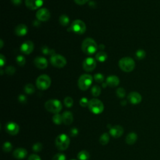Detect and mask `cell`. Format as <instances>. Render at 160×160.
Masks as SVG:
<instances>
[{"instance_id": "obj_1", "label": "cell", "mask_w": 160, "mask_h": 160, "mask_svg": "<svg viewBox=\"0 0 160 160\" xmlns=\"http://www.w3.org/2000/svg\"><path fill=\"white\" fill-rule=\"evenodd\" d=\"M81 49L83 52L88 55L93 54L98 49V46L96 41L91 38H87L82 42Z\"/></svg>"}, {"instance_id": "obj_2", "label": "cell", "mask_w": 160, "mask_h": 160, "mask_svg": "<svg viewBox=\"0 0 160 160\" xmlns=\"http://www.w3.org/2000/svg\"><path fill=\"white\" fill-rule=\"evenodd\" d=\"M119 68L126 72H129L134 70L135 68V62L133 59L130 57L122 58L118 62Z\"/></svg>"}, {"instance_id": "obj_3", "label": "cell", "mask_w": 160, "mask_h": 160, "mask_svg": "<svg viewBox=\"0 0 160 160\" xmlns=\"http://www.w3.org/2000/svg\"><path fill=\"white\" fill-rule=\"evenodd\" d=\"M45 109L52 113L57 114L62 109V104L58 99H49L44 104Z\"/></svg>"}, {"instance_id": "obj_4", "label": "cell", "mask_w": 160, "mask_h": 160, "mask_svg": "<svg viewBox=\"0 0 160 160\" xmlns=\"http://www.w3.org/2000/svg\"><path fill=\"white\" fill-rule=\"evenodd\" d=\"M70 144V139L68 135L61 134L58 135L55 139V144L56 148L59 151L66 150Z\"/></svg>"}, {"instance_id": "obj_5", "label": "cell", "mask_w": 160, "mask_h": 160, "mask_svg": "<svg viewBox=\"0 0 160 160\" xmlns=\"http://www.w3.org/2000/svg\"><path fill=\"white\" fill-rule=\"evenodd\" d=\"M93 78L91 75L88 74H84L81 75L78 81L79 88L82 91L87 90L91 85Z\"/></svg>"}, {"instance_id": "obj_6", "label": "cell", "mask_w": 160, "mask_h": 160, "mask_svg": "<svg viewBox=\"0 0 160 160\" xmlns=\"http://www.w3.org/2000/svg\"><path fill=\"white\" fill-rule=\"evenodd\" d=\"M88 108L91 112L98 114L101 113L104 110V104L101 101L98 99L93 98L89 102Z\"/></svg>"}, {"instance_id": "obj_7", "label": "cell", "mask_w": 160, "mask_h": 160, "mask_svg": "<svg viewBox=\"0 0 160 160\" xmlns=\"http://www.w3.org/2000/svg\"><path fill=\"white\" fill-rule=\"evenodd\" d=\"M86 26L85 23L80 19H76L71 23L70 28L68 31L73 32L78 34H82L86 31Z\"/></svg>"}, {"instance_id": "obj_8", "label": "cell", "mask_w": 160, "mask_h": 160, "mask_svg": "<svg viewBox=\"0 0 160 160\" xmlns=\"http://www.w3.org/2000/svg\"><path fill=\"white\" fill-rule=\"evenodd\" d=\"M51 80L49 76L46 74H42L38 76L36 79V84L37 88L41 90H46L51 86Z\"/></svg>"}, {"instance_id": "obj_9", "label": "cell", "mask_w": 160, "mask_h": 160, "mask_svg": "<svg viewBox=\"0 0 160 160\" xmlns=\"http://www.w3.org/2000/svg\"><path fill=\"white\" fill-rule=\"evenodd\" d=\"M51 64L58 68H62L66 64V58L60 54H54L50 58Z\"/></svg>"}, {"instance_id": "obj_10", "label": "cell", "mask_w": 160, "mask_h": 160, "mask_svg": "<svg viewBox=\"0 0 160 160\" xmlns=\"http://www.w3.org/2000/svg\"><path fill=\"white\" fill-rule=\"evenodd\" d=\"M96 66V62L94 58H86L82 62L83 69L87 72H90L93 71Z\"/></svg>"}, {"instance_id": "obj_11", "label": "cell", "mask_w": 160, "mask_h": 160, "mask_svg": "<svg viewBox=\"0 0 160 160\" xmlns=\"http://www.w3.org/2000/svg\"><path fill=\"white\" fill-rule=\"evenodd\" d=\"M50 16V12L46 8H40L36 13V17L39 21H47Z\"/></svg>"}, {"instance_id": "obj_12", "label": "cell", "mask_w": 160, "mask_h": 160, "mask_svg": "<svg viewBox=\"0 0 160 160\" xmlns=\"http://www.w3.org/2000/svg\"><path fill=\"white\" fill-rule=\"evenodd\" d=\"M6 131L10 135H16L19 131V125L14 122H9L5 126Z\"/></svg>"}, {"instance_id": "obj_13", "label": "cell", "mask_w": 160, "mask_h": 160, "mask_svg": "<svg viewBox=\"0 0 160 160\" xmlns=\"http://www.w3.org/2000/svg\"><path fill=\"white\" fill-rule=\"evenodd\" d=\"M128 100L132 104H138L142 101L141 95L136 91H132L128 95Z\"/></svg>"}, {"instance_id": "obj_14", "label": "cell", "mask_w": 160, "mask_h": 160, "mask_svg": "<svg viewBox=\"0 0 160 160\" xmlns=\"http://www.w3.org/2000/svg\"><path fill=\"white\" fill-rule=\"evenodd\" d=\"M33 49H34V44L31 41H26L24 42L20 47L21 51L25 54H31L32 52Z\"/></svg>"}, {"instance_id": "obj_15", "label": "cell", "mask_w": 160, "mask_h": 160, "mask_svg": "<svg viewBox=\"0 0 160 160\" xmlns=\"http://www.w3.org/2000/svg\"><path fill=\"white\" fill-rule=\"evenodd\" d=\"M124 132L123 128L120 125H115L109 129V134L115 138H119Z\"/></svg>"}, {"instance_id": "obj_16", "label": "cell", "mask_w": 160, "mask_h": 160, "mask_svg": "<svg viewBox=\"0 0 160 160\" xmlns=\"http://www.w3.org/2000/svg\"><path fill=\"white\" fill-rule=\"evenodd\" d=\"M43 4L42 0H25L26 7L31 10H35L41 7Z\"/></svg>"}, {"instance_id": "obj_17", "label": "cell", "mask_w": 160, "mask_h": 160, "mask_svg": "<svg viewBox=\"0 0 160 160\" xmlns=\"http://www.w3.org/2000/svg\"><path fill=\"white\" fill-rule=\"evenodd\" d=\"M34 64L38 69H43L48 67V62L47 59L45 58L41 57V56H38L34 59Z\"/></svg>"}, {"instance_id": "obj_18", "label": "cell", "mask_w": 160, "mask_h": 160, "mask_svg": "<svg viewBox=\"0 0 160 160\" xmlns=\"http://www.w3.org/2000/svg\"><path fill=\"white\" fill-rule=\"evenodd\" d=\"M13 156L17 159H22L25 158L28 154V152L26 149L22 148H19L16 149L13 151Z\"/></svg>"}, {"instance_id": "obj_19", "label": "cell", "mask_w": 160, "mask_h": 160, "mask_svg": "<svg viewBox=\"0 0 160 160\" xmlns=\"http://www.w3.org/2000/svg\"><path fill=\"white\" fill-rule=\"evenodd\" d=\"M106 82L108 86L114 88L119 84V79L118 76L114 75L109 76L106 78Z\"/></svg>"}, {"instance_id": "obj_20", "label": "cell", "mask_w": 160, "mask_h": 160, "mask_svg": "<svg viewBox=\"0 0 160 160\" xmlns=\"http://www.w3.org/2000/svg\"><path fill=\"white\" fill-rule=\"evenodd\" d=\"M14 32L18 36H24L28 32V28L25 24H20L15 28Z\"/></svg>"}, {"instance_id": "obj_21", "label": "cell", "mask_w": 160, "mask_h": 160, "mask_svg": "<svg viewBox=\"0 0 160 160\" xmlns=\"http://www.w3.org/2000/svg\"><path fill=\"white\" fill-rule=\"evenodd\" d=\"M63 123L66 125L71 124L73 121V115L70 111H65L62 114Z\"/></svg>"}, {"instance_id": "obj_22", "label": "cell", "mask_w": 160, "mask_h": 160, "mask_svg": "<svg viewBox=\"0 0 160 160\" xmlns=\"http://www.w3.org/2000/svg\"><path fill=\"white\" fill-rule=\"evenodd\" d=\"M138 139L137 134L135 132H130L126 137V142L129 145L134 144Z\"/></svg>"}, {"instance_id": "obj_23", "label": "cell", "mask_w": 160, "mask_h": 160, "mask_svg": "<svg viewBox=\"0 0 160 160\" xmlns=\"http://www.w3.org/2000/svg\"><path fill=\"white\" fill-rule=\"evenodd\" d=\"M77 157L79 160H88L90 157V154L87 151L82 150L78 152Z\"/></svg>"}, {"instance_id": "obj_24", "label": "cell", "mask_w": 160, "mask_h": 160, "mask_svg": "<svg viewBox=\"0 0 160 160\" xmlns=\"http://www.w3.org/2000/svg\"><path fill=\"white\" fill-rule=\"evenodd\" d=\"M107 58H108L107 54L104 51H100V52H98L95 56L96 59L98 61L101 62L105 61L107 59Z\"/></svg>"}, {"instance_id": "obj_25", "label": "cell", "mask_w": 160, "mask_h": 160, "mask_svg": "<svg viewBox=\"0 0 160 160\" xmlns=\"http://www.w3.org/2000/svg\"><path fill=\"white\" fill-rule=\"evenodd\" d=\"M109 135L107 132L103 133L99 138V142L102 145H106L109 142Z\"/></svg>"}, {"instance_id": "obj_26", "label": "cell", "mask_w": 160, "mask_h": 160, "mask_svg": "<svg viewBox=\"0 0 160 160\" xmlns=\"http://www.w3.org/2000/svg\"><path fill=\"white\" fill-rule=\"evenodd\" d=\"M59 23L63 26H67L69 22V18L68 16L65 15V14H62L59 17Z\"/></svg>"}, {"instance_id": "obj_27", "label": "cell", "mask_w": 160, "mask_h": 160, "mask_svg": "<svg viewBox=\"0 0 160 160\" xmlns=\"http://www.w3.org/2000/svg\"><path fill=\"white\" fill-rule=\"evenodd\" d=\"M24 92L26 93V94H31L32 93L34 92L35 91V88L34 86L32 84H30V83H28L27 84L24 88Z\"/></svg>"}, {"instance_id": "obj_28", "label": "cell", "mask_w": 160, "mask_h": 160, "mask_svg": "<svg viewBox=\"0 0 160 160\" xmlns=\"http://www.w3.org/2000/svg\"><path fill=\"white\" fill-rule=\"evenodd\" d=\"M52 121L54 124L57 125L61 124L62 122H63L62 115L59 114V113L54 114V115L52 116Z\"/></svg>"}, {"instance_id": "obj_29", "label": "cell", "mask_w": 160, "mask_h": 160, "mask_svg": "<svg viewBox=\"0 0 160 160\" xmlns=\"http://www.w3.org/2000/svg\"><path fill=\"white\" fill-rule=\"evenodd\" d=\"M91 94L94 97H98L101 94V88L98 85H95L94 86H92V88H91Z\"/></svg>"}, {"instance_id": "obj_30", "label": "cell", "mask_w": 160, "mask_h": 160, "mask_svg": "<svg viewBox=\"0 0 160 160\" xmlns=\"http://www.w3.org/2000/svg\"><path fill=\"white\" fill-rule=\"evenodd\" d=\"M41 51L42 52L45 54V55H51V56H53L55 54V51L53 50V49H49L48 47L47 46H43L42 48H41Z\"/></svg>"}, {"instance_id": "obj_31", "label": "cell", "mask_w": 160, "mask_h": 160, "mask_svg": "<svg viewBox=\"0 0 160 160\" xmlns=\"http://www.w3.org/2000/svg\"><path fill=\"white\" fill-rule=\"evenodd\" d=\"M135 55L138 59L141 60V59H144L146 57V52L143 49H138L136 52Z\"/></svg>"}, {"instance_id": "obj_32", "label": "cell", "mask_w": 160, "mask_h": 160, "mask_svg": "<svg viewBox=\"0 0 160 160\" xmlns=\"http://www.w3.org/2000/svg\"><path fill=\"white\" fill-rule=\"evenodd\" d=\"M12 149V145L10 142H5L2 145V149L4 152H10Z\"/></svg>"}, {"instance_id": "obj_33", "label": "cell", "mask_w": 160, "mask_h": 160, "mask_svg": "<svg viewBox=\"0 0 160 160\" xmlns=\"http://www.w3.org/2000/svg\"><path fill=\"white\" fill-rule=\"evenodd\" d=\"M64 103L67 108H71L73 105V99L71 97H66L64 99Z\"/></svg>"}, {"instance_id": "obj_34", "label": "cell", "mask_w": 160, "mask_h": 160, "mask_svg": "<svg viewBox=\"0 0 160 160\" xmlns=\"http://www.w3.org/2000/svg\"><path fill=\"white\" fill-rule=\"evenodd\" d=\"M16 61L17 64L19 66H24L26 63V59H25L24 57L23 56H21V55H19V56H17V58L16 59Z\"/></svg>"}, {"instance_id": "obj_35", "label": "cell", "mask_w": 160, "mask_h": 160, "mask_svg": "<svg viewBox=\"0 0 160 160\" xmlns=\"http://www.w3.org/2000/svg\"><path fill=\"white\" fill-rule=\"evenodd\" d=\"M94 79L95 81L97 82L98 83H101L104 80V76L102 74H101V73L95 74L94 76Z\"/></svg>"}, {"instance_id": "obj_36", "label": "cell", "mask_w": 160, "mask_h": 160, "mask_svg": "<svg viewBox=\"0 0 160 160\" xmlns=\"http://www.w3.org/2000/svg\"><path fill=\"white\" fill-rule=\"evenodd\" d=\"M116 95L120 98H123L126 95V91L122 88H119L116 89Z\"/></svg>"}, {"instance_id": "obj_37", "label": "cell", "mask_w": 160, "mask_h": 160, "mask_svg": "<svg viewBox=\"0 0 160 160\" xmlns=\"http://www.w3.org/2000/svg\"><path fill=\"white\" fill-rule=\"evenodd\" d=\"M32 148L34 152H40L42 149V144L41 142H36L33 144Z\"/></svg>"}, {"instance_id": "obj_38", "label": "cell", "mask_w": 160, "mask_h": 160, "mask_svg": "<svg viewBox=\"0 0 160 160\" xmlns=\"http://www.w3.org/2000/svg\"><path fill=\"white\" fill-rule=\"evenodd\" d=\"M66 157L64 154L58 153L52 157V160H66Z\"/></svg>"}, {"instance_id": "obj_39", "label": "cell", "mask_w": 160, "mask_h": 160, "mask_svg": "<svg viewBox=\"0 0 160 160\" xmlns=\"http://www.w3.org/2000/svg\"><path fill=\"white\" fill-rule=\"evenodd\" d=\"M5 71H6V74H9V75H12V74H13L15 72L16 69H15V68H14L13 66H8V67L6 68Z\"/></svg>"}, {"instance_id": "obj_40", "label": "cell", "mask_w": 160, "mask_h": 160, "mask_svg": "<svg viewBox=\"0 0 160 160\" xmlns=\"http://www.w3.org/2000/svg\"><path fill=\"white\" fill-rule=\"evenodd\" d=\"M89 101H88V99L86 98H82L80 101H79V104L82 106V107H86V106H88L89 104Z\"/></svg>"}, {"instance_id": "obj_41", "label": "cell", "mask_w": 160, "mask_h": 160, "mask_svg": "<svg viewBox=\"0 0 160 160\" xmlns=\"http://www.w3.org/2000/svg\"><path fill=\"white\" fill-rule=\"evenodd\" d=\"M78 129L76 128H72L69 131V135L72 137H74L78 134Z\"/></svg>"}, {"instance_id": "obj_42", "label": "cell", "mask_w": 160, "mask_h": 160, "mask_svg": "<svg viewBox=\"0 0 160 160\" xmlns=\"http://www.w3.org/2000/svg\"><path fill=\"white\" fill-rule=\"evenodd\" d=\"M18 101L21 103H26L27 101V98L26 96H24V94H20L18 96Z\"/></svg>"}, {"instance_id": "obj_43", "label": "cell", "mask_w": 160, "mask_h": 160, "mask_svg": "<svg viewBox=\"0 0 160 160\" xmlns=\"http://www.w3.org/2000/svg\"><path fill=\"white\" fill-rule=\"evenodd\" d=\"M28 160H41V159L38 155L32 154L29 156Z\"/></svg>"}, {"instance_id": "obj_44", "label": "cell", "mask_w": 160, "mask_h": 160, "mask_svg": "<svg viewBox=\"0 0 160 160\" xmlns=\"http://www.w3.org/2000/svg\"><path fill=\"white\" fill-rule=\"evenodd\" d=\"M74 1L77 4H79V5H83L89 1V0H74Z\"/></svg>"}, {"instance_id": "obj_45", "label": "cell", "mask_w": 160, "mask_h": 160, "mask_svg": "<svg viewBox=\"0 0 160 160\" xmlns=\"http://www.w3.org/2000/svg\"><path fill=\"white\" fill-rule=\"evenodd\" d=\"M0 62H0V64H1V67L4 64L5 62H6L5 57H4L3 55H2V54L0 55Z\"/></svg>"}, {"instance_id": "obj_46", "label": "cell", "mask_w": 160, "mask_h": 160, "mask_svg": "<svg viewBox=\"0 0 160 160\" xmlns=\"http://www.w3.org/2000/svg\"><path fill=\"white\" fill-rule=\"evenodd\" d=\"M12 2L15 5H19L21 3L22 0H11Z\"/></svg>"}, {"instance_id": "obj_47", "label": "cell", "mask_w": 160, "mask_h": 160, "mask_svg": "<svg viewBox=\"0 0 160 160\" xmlns=\"http://www.w3.org/2000/svg\"><path fill=\"white\" fill-rule=\"evenodd\" d=\"M39 21H34V26H38L39 24Z\"/></svg>"}, {"instance_id": "obj_48", "label": "cell", "mask_w": 160, "mask_h": 160, "mask_svg": "<svg viewBox=\"0 0 160 160\" xmlns=\"http://www.w3.org/2000/svg\"><path fill=\"white\" fill-rule=\"evenodd\" d=\"M121 104L122 106L126 105V101H122L121 102Z\"/></svg>"}, {"instance_id": "obj_49", "label": "cell", "mask_w": 160, "mask_h": 160, "mask_svg": "<svg viewBox=\"0 0 160 160\" xmlns=\"http://www.w3.org/2000/svg\"><path fill=\"white\" fill-rule=\"evenodd\" d=\"M99 49H103L104 48V46L103 44H100L99 46Z\"/></svg>"}, {"instance_id": "obj_50", "label": "cell", "mask_w": 160, "mask_h": 160, "mask_svg": "<svg viewBox=\"0 0 160 160\" xmlns=\"http://www.w3.org/2000/svg\"><path fill=\"white\" fill-rule=\"evenodd\" d=\"M102 87H103V88H106V87L108 86L107 84H106V83H102Z\"/></svg>"}, {"instance_id": "obj_51", "label": "cell", "mask_w": 160, "mask_h": 160, "mask_svg": "<svg viewBox=\"0 0 160 160\" xmlns=\"http://www.w3.org/2000/svg\"><path fill=\"white\" fill-rule=\"evenodd\" d=\"M1 42V48H2V46H3V42H2V40H1V41H0Z\"/></svg>"}, {"instance_id": "obj_52", "label": "cell", "mask_w": 160, "mask_h": 160, "mask_svg": "<svg viewBox=\"0 0 160 160\" xmlns=\"http://www.w3.org/2000/svg\"><path fill=\"white\" fill-rule=\"evenodd\" d=\"M71 160H76V159H71Z\"/></svg>"}]
</instances>
